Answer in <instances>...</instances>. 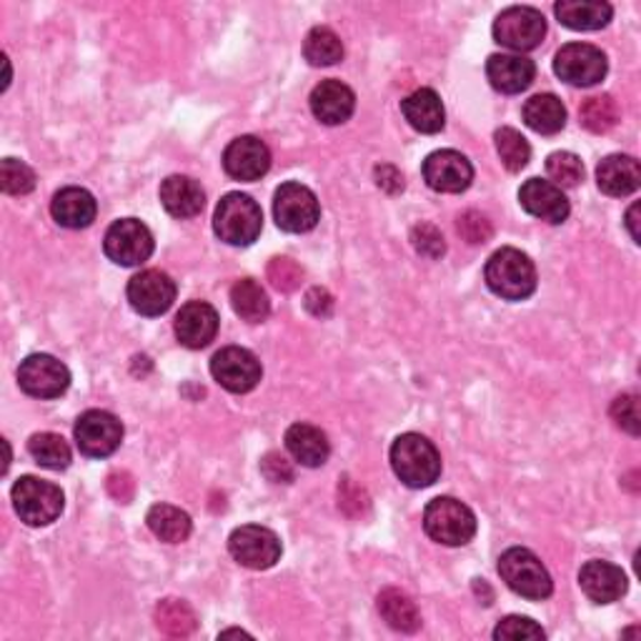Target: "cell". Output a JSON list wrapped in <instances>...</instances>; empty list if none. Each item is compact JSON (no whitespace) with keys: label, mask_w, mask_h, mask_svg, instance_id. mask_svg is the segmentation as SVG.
Returning a JSON list of instances; mask_svg holds the SVG:
<instances>
[{"label":"cell","mask_w":641,"mask_h":641,"mask_svg":"<svg viewBox=\"0 0 641 641\" xmlns=\"http://www.w3.org/2000/svg\"><path fill=\"white\" fill-rule=\"evenodd\" d=\"M224 168L231 178L251 184V180L269 174L271 151L261 138L241 136L228 143V148L224 151Z\"/></svg>","instance_id":"17"},{"label":"cell","mask_w":641,"mask_h":641,"mask_svg":"<svg viewBox=\"0 0 641 641\" xmlns=\"http://www.w3.org/2000/svg\"><path fill=\"white\" fill-rule=\"evenodd\" d=\"M273 216L281 231L306 234V231H311V228H316V224H319V218H321L319 198H316L311 188L291 180V184H283L279 190H276Z\"/></svg>","instance_id":"8"},{"label":"cell","mask_w":641,"mask_h":641,"mask_svg":"<svg viewBox=\"0 0 641 641\" xmlns=\"http://www.w3.org/2000/svg\"><path fill=\"white\" fill-rule=\"evenodd\" d=\"M146 521L151 526V531L166 544L186 541L190 537V529H194V526H190V516L184 509L170 504L151 506Z\"/></svg>","instance_id":"30"},{"label":"cell","mask_w":641,"mask_h":641,"mask_svg":"<svg viewBox=\"0 0 641 641\" xmlns=\"http://www.w3.org/2000/svg\"><path fill=\"white\" fill-rule=\"evenodd\" d=\"M579 121L583 128L591 133H607L617 126L619 121V105L611 95H595L587 99L579 108Z\"/></svg>","instance_id":"36"},{"label":"cell","mask_w":641,"mask_h":641,"mask_svg":"<svg viewBox=\"0 0 641 641\" xmlns=\"http://www.w3.org/2000/svg\"><path fill=\"white\" fill-rule=\"evenodd\" d=\"M303 306L316 319H329L333 313V296L327 289H321V286H313V289L306 291Z\"/></svg>","instance_id":"46"},{"label":"cell","mask_w":641,"mask_h":641,"mask_svg":"<svg viewBox=\"0 0 641 641\" xmlns=\"http://www.w3.org/2000/svg\"><path fill=\"white\" fill-rule=\"evenodd\" d=\"M75 444H79L81 454L91 458L111 456L123 442V424L108 414V411H85V414L75 421Z\"/></svg>","instance_id":"13"},{"label":"cell","mask_w":641,"mask_h":641,"mask_svg":"<svg viewBox=\"0 0 641 641\" xmlns=\"http://www.w3.org/2000/svg\"><path fill=\"white\" fill-rule=\"evenodd\" d=\"M524 123L541 136H554L567 126V108L551 93H539L524 105Z\"/></svg>","instance_id":"29"},{"label":"cell","mask_w":641,"mask_h":641,"mask_svg":"<svg viewBox=\"0 0 641 641\" xmlns=\"http://www.w3.org/2000/svg\"><path fill=\"white\" fill-rule=\"evenodd\" d=\"M356 95L341 81H321L311 93V111L327 126H339L353 116Z\"/></svg>","instance_id":"21"},{"label":"cell","mask_w":641,"mask_h":641,"mask_svg":"<svg viewBox=\"0 0 641 641\" xmlns=\"http://www.w3.org/2000/svg\"><path fill=\"white\" fill-rule=\"evenodd\" d=\"M424 529L428 537L444 547H464L476 534V516L466 504L438 496L424 511Z\"/></svg>","instance_id":"5"},{"label":"cell","mask_w":641,"mask_h":641,"mask_svg":"<svg viewBox=\"0 0 641 641\" xmlns=\"http://www.w3.org/2000/svg\"><path fill=\"white\" fill-rule=\"evenodd\" d=\"M105 256L118 266H141L153 254V236L136 218H121L105 234Z\"/></svg>","instance_id":"14"},{"label":"cell","mask_w":641,"mask_h":641,"mask_svg":"<svg viewBox=\"0 0 641 641\" xmlns=\"http://www.w3.org/2000/svg\"><path fill=\"white\" fill-rule=\"evenodd\" d=\"M210 373L231 394H248L263 376L261 361L241 347H226L210 359Z\"/></svg>","instance_id":"12"},{"label":"cell","mask_w":641,"mask_h":641,"mask_svg":"<svg viewBox=\"0 0 641 641\" xmlns=\"http://www.w3.org/2000/svg\"><path fill=\"white\" fill-rule=\"evenodd\" d=\"M339 509L347 516H363L369 509V496L351 482V478H341L339 484Z\"/></svg>","instance_id":"45"},{"label":"cell","mask_w":641,"mask_h":641,"mask_svg":"<svg viewBox=\"0 0 641 641\" xmlns=\"http://www.w3.org/2000/svg\"><path fill=\"white\" fill-rule=\"evenodd\" d=\"M554 13L571 31H599L611 21L614 8L604 0H561L554 6Z\"/></svg>","instance_id":"27"},{"label":"cell","mask_w":641,"mask_h":641,"mask_svg":"<svg viewBox=\"0 0 641 641\" xmlns=\"http://www.w3.org/2000/svg\"><path fill=\"white\" fill-rule=\"evenodd\" d=\"M424 180L438 194H462L474 180V168L458 151H434L424 161Z\"/></svg>","instance_id":"16"},{"label":"cell","mask_w":641,"mask_h":641,"mask_svg":"<svg viewBox=\"0 0 641 641\" xmlns=\"http://www.w3.org/2000/svg\"><path fill=\"white\" fill-rule=\"evenodd\" d=\"M494 138H496V151H499V158L506 166V170L519 174L521 168H526V164H529V158H531V148L519 131L499 128Z\"/></svg>","instance_id":"37"},{"label":"cell","mask_w":641,"mask_h":641,"mask_svg":"<svg viewBox=\"0 0 641 641\" xmlns=\"http://www.w3.org/2000/svg\"><path fill=\"white\" fill-rule=\"evenodd\" d=\"M456 228L468 244H486L494 236L492 221L484 214H478V210H466V214L458 216Z\"/></svg>","instance_id":"43"},{"label":"cell","mask_w":641,"mask_h":641,"mask_svg":"<svg viewBox=\"0 0 641 641\" xmlns=\"http://www.w3.org/2000/svg\"><path fill=\"white\" fill-rule=\"evenodd\" d=\"M579 583L591 601L611 604L627 595V573L609 561H587L579 571Z\"/></svg>","instance_id":"20"},{"label":"cell","mask_w":641,"mask_h":641,"mask_svg":"<svg viewBox=\"0 0 641 641\" xmlns=\"http://www.w3.org/2000/svg\"><path fill=\"white\" fill-rule=\"evenodd\" d=\"M379 611L391 629L404 631V634H414V631L421 627V614L416 604L399 589L381 591Z\"/></svg>","instance_id":"31"},{"label":"cell","mask_w":641,"mask_h":641,"mask_svg":"<svg viewBox=\"0 0 641 641\" xmlns=\"http://www.w3.org/2000/svg\"><path fill=\"white\" fill-rule=\"evenodd\" d=\"M597 184L607 196L624 198L634 194L641 184V166L631 156H607L597 168Z\"/></svg>","instance_id":"25"},{"label":"cell","mask_w":641,"mask_h":641,"mask_svg":"<svg viewBox=\"0 0 641 641\" xmlns=\"http://www.w3.org/2000/svg\"><path fill=\"white\" fill-rule=\"evenodd\" d=\"M411 244L426 258H442L446 254V241L434 224H418L411 231Z\"/></svg>","instance_id":"42"},{"label":"cell","mask_w":641,"mask_h":641,"mask_svg":"<svg viewBox=\"0 0 641 641\" xmlns=\"http://www.w3.org/2000/svg\"><path fill=\"white\" fill-rule=\"evenodd\" d=\"M521 208L534 218H541L547 224H564L569 218V198L564 196L559 186L551 180L529 178L519 190Z\"/></svg>","instance_id":"18"},{"label":"cell","mask_w":641,"mask_h":641,"mask_svg":"<svg viewBox=\"0 0 641 641\" xmlns=\"http://www.w3.org/2000/svg\"><path fill=\"white\" fill-rule=\"evenodd\" d=\"M263 228L261 206L246 194H228L216 206L214 231L231 246H251Z\"/></svg>","instance_id":"3"},{"label":"cell","mask_w":641,"mask_h":641,"mask_svg":"<svg viewBox=\"0 0 641 641\" xmlns=\"http://www.w3.org/2000/svg\"><path fill=\"white\" fill-rule=\"evenodd\" d=\"M547 631H544L537 621L526 619V617H506L499 621V627L494 629V639H509V641H526V639H544Z\"/></svg>","instance_id":"41"},{"label":"cell","mask_w":641,"mask_h":641,"mask_svg":"<svg viewBox=\"0 0 641 641\" xmlns=\"http://www.w3.org/2000/svg\"><path fill=\"white\" fill-rule=\"evenodd\" d=\"M547 35V18L537 8L514 6L494 21V41L516 53H526L539 48Z\"/></svg>","instance_id":"7"},{"label":"cell","mask_w":641,"mask_h":641,"mask_svg":"<svg viewBox=\"0 0 641 641\" xmlns=\"http://www.w3.org/2000/svg\"><path fill=\"white\" fill-rule=\"evenodd\" d=\"M218 333V313L206 301H190L176 316V337L186 349H206Z\"/></svg>","instance_id":"19"},{"label":"cell","mask_w":641,"mask_h":641,"mask_svg":"<svg viewBox=\"0 0 641 641\" xmlns=\"http://www.w3.org/2000/svg\"><path fill=\"white\" fill-rule=\"evenodd\" d=\"M639 204H634L631 206L629 210H627V228H629V234H631V238H634L637 244H641V234H639Z\"/></svg>","instance_id":"50"},{"label":"cell","mask_w":641,"mask_h":641,"mask_svg":"<svg viewBox=\"0 0 641 641\" xmlns=\"http://www.w3.org/2000/svg\"><path fill=\"white\" fill-rule=\"evenodd\" d=\"M286 448H289L296 462L309 468L323 466L331 454L327 434L311 424H293L286 432Z\"/></svg>","instance_id":"28"},{"label":"cell","mask_w":641,"mask_h":641,"mask_svg":"<svg viewBox=\"0 0 641 641\" xmlns=\"http://www.w3.org/2000/svg\"><path fill=\"white\" fill-rule=\"evenodd\" d=\"M401 111H404V118L409 121L411 128H416L418 133H428V136L442 131L446 123L444 103L432 89H418L406 95L404 103H401Z\"/></svg>","instance_id":"26"},{"label":"cell","mask_w":641,"mask_h":641,"mask_svg":"<svg viewBox=\"0 0 641 641\" xmlns=\"http://www.w3.org/2000/svg\"><path fill=\"white\" fill-rule=\"evenodd\" d=\"M228 551L241 567L263 571L281 559V539L258 524L238 526L228 539Z\"/></svg>","instance_id":"10"},{"label":"cell","mask_w":641,"mask_h":641,"mask_svg":"<svg viewBox=\"0 0 641 641\" xmlns=\"http://www.w3.org/2000/svg\"><path fill=\"white\" fill-rule=\"evenodd\" d=\"M108 492L116 502L121 504H128L133 499V492H136V484H133L131 474L126 472H116L108 476Z\"/></svg>","instance_id":"48"},{"label":"cell","mask_w":641,"mask_h":641,"mask_svg":"<svg viewBox=\"0 0 641 641\" xmlns=\"http://www.w3.org/2000/svg\"><path fill=\"white\" fill-rule=\"evenodd\" d=\"M269 281L276 286V289L283 293H291L301 286L303 281V269L293 258L286 256H276L269 263Z\"/></svg>","instance_id":"40"},{"label":"cell","mask_w":641,"mask_h":641,"mask_svg":"<svg viewBox=\"0 0 641 641\" xmlns=\"http://www.w3.org/2000/svg\"><path fill=\"white\" fill-rule=\"evenodd\" d=\"M534 75H537V65H534V61L524 59V55L496 53L486 61V79H489L496 91L506 95L529 89L534 83Z\"/></svg>","instance_id":"22"},{"label":"cell","mask_w":641,"mask_h":641,"mask_svg":"<svg viewBox=\"0 0 641 641\" xmlns=\"http://www.w3.org/2000/svg\"><path fill=\"white\" fill-rule=\"evenodd\" d=\"M161 204L176 218H194L206 206V194L198 180L188 176H168L161 184Z\"/></svg>","instance_id":"24"},{"label":"cell","mask_w":641,"mask_h":641,"mask_svg":"<svg viewBox=\"0 0 641 641\" xmlns=\"http://www.w3.org/2000/svg\"><path fill=\"white\" fill-rule=\"evenodd\" d=\"M547 174L554 180V186L573 188V186L581 184L583 164H581L579 156H573V153L557 151L547 158Z\"/></svg>","instance_id":"38"},{"label":"cell","mask_w":641,"mask_h":641,"mask_svg":"<svg viewBox=\"0 0 641 641\" xmlns=\"http://www.w3.org/2000/svg\"><path fill=\"white\" fill-rule=\"evenodd\" d=\"M376 184L379 188H384L386 194H399L401 188H404V176H401V170H396L394 166H379L376 168Z\"/></svg>","instance_id":"49"},{"label":"cell","mask_w":641,"mask_h":641,"mask_svg":"<svg viewBox=\"0 0 641 641\" xmlns=\"http://www.w3.org/2000/svg\"><path fill=\"white\" fill-rule=\"evenodd\" d=\"M11 499L15 506V514L28 526H48L53 524L63 514V492L51 482L35 476L18 478Z\"/></svg>","instance_id":"6"},{"label":"cell","mask_w":641,"mask_h":641,"mask_svg":"<svg viewBox=\"0 0 641 641\" xmlns=\"http://www.w3.org/2000/svg\"><path fill=\"white\" fill-rule=\"evenodd\" d=\"M28 452L35 458V464H41L43 468H51V472H63L71 464V446L65 444V438L59 434L43 432L31 436L28 442Z\"/></svg>","instance_id":"34"},{"label":"cell","mask_w":641,"mask_h":641,"mask_svg":"<svg viewBox=\"0 0 641 641\" xmlns=\"http://www.w3.org/2000/svg\"><path fill=\"white\" fill-rule=\"evenodd\" d=\"M231 306H234V311L248 323H261L269 319V313H271L269 296H266V291L261 289V283L254 279H241L234 283Z\"/></svg>","instance_id":"32"},{"label":"cell","mask_w":641,"mask_h":641,"mask_svg":"<svg viewBox=\"0 0 641 641\" xmlns=\"http://www.w3.org/2000/svg\"><path fill=\"white\" fill-rule=\"evenodd\" d=\"M156 627L164 631L166 637H174V639H186L196 631V611L190 609L184 599H164L158 601L156 607Z\"/></svg>","instance_id":"33"},{"label":"cell","mask_w":641,"mask_h":641,"mask_svg":"<svg viewBox=\"0 0 641 641\" xmlns=\"http://www.w3.org/2000/svg\"><path fill=\"white\" fill-rule=\"evenodd\" d=\"M499 573L514 595L529 601H544L551 597L554 583L547 567H544L537 554L521 547H514L502 554Z\"/></svg>","instance_id":"4"},{"label":"cell","mask_w":641,"mask_h":641,"mask_svg":"<svg viewBox=\"0 0 641 641\" xmlns=\"http://www.w3.org/2000/svg\"><path fill=\"white\" fill-rule=\"evenodd\" d=\"M303 55L311 65H333L343 59V43L331 28L319 25L306 35Z\"/></svg>","instance_id":"35"},{"label":"cell","mask_w":641,"mask_h":641,"mask_svg":"<svg viewBox=\"0 0 641 641\" xmlns=\"http://www.w3.org/2000/svg\"><path fill=\"white\" fill-rule=\"evenodd\" d=\"M18 384L33 399H59L71 386V371L48 353H33L18 369Z\"/></svg>","instance_id":"11"},{"label":"cell","mask_w":641,"mask_h":641,"mask_svg":"<svg viewBox=\"0 0 641 641\" xmlns=\"http://www.w3.org/2000/svg\"><path fill=\"white\" fill-rule=\"evenodd\" d=\"M51 214L63 228H73V231H79V228H89L95 221L99 204H95L91 190L71 186V188L59 190V194L53 196Z\"/></svg>","instance_id":"23"},{"label":"cell","mask_w":641,"mask_h":641,"mask_svg":"<svg viewBox=\"0 0 641 641\" xmlns=\"http://www.w3.org/2000/svg\"><path fill=\"white\" fill-rule=\"evenodd\" d=\"M486 283L506 301H524L537 291V269L519 248H499L486 261Z\"/></svg>","instance_id":"2"},{"label":"cell","mask_w":641,"mask_h":641,"mask_svg":"<svg viewBox=\"0 0 641 641\" xmlns=\"http://www.w3.org/2000/svg\"><path fill=\"white\" fill-rule=\"evenodd\" d=\"M0 188L8 196H25L35 188L33 168L18 158H3L0 164Z\"/></svg>","instance_id":"39"},{"label":"cell","mask_w":641,"mask_h":641,"mask_svg":"<svg viewBox=\"0 0 641 641\" xmlns=\"http://www.w3.org/2000/svg\"><path fill=\"white\" fill-rule=\"evenodd\" d=\"M611 418L617 421L619 428H624L627 434L639 436L641 432V418H639V399L634 394L619 396L611 404Z\"/></svg>","instance_id":"44"},{"label":"cell","mask_w":641,"mask_h":641,"mask_svg":"<svg viewBox=\"0 0 641 641\" xmlns=\"http://www.w3.org/2000/svg\"><path fill=\"white\" fill-rule=\"evenodd\" d=\"M221 637L226 639V637H248V634H246V631H238V629H228V631H224Z\"/></svg>","instance_id":"51"},{"label":"cell","mask_w":641,"mask_h":641,"mask_svg":"<svg viewBox=\"0 0 641 641\" xmlns=\"http://www.w3.org/2000/svg\"><path fill=\"white\" fill-rule=\"evenodd\" d=\"M261 472L273 484H289L291 478H293V468L281 454H269V456H266L263 462H261Z\"/></svg>","instance_id":"47"},{"label":"cell","mask_w":641,"mask_h":641,"mask_svg":"<svg viewBox=\"0 0 641 641\" xmlns=\"http://www.w3.org/2000/svg\"><path fill=\"white\" fill-rule=\"evenodd\" d=\"M554 71L559 79L579 89H589L604 81L609 71L607 55L591 43H567L554 59Z\"/></svg>","instance_id":"9"},{"label":"cell","mask_w":641,"mask_h":641,"mask_svg":"<svg viewBox=\"0 0 641 641\" xmlns=\"http://www.w3.org/2000/svg\"><path fill=\"white\" fill-rule=\"evenodd\" d=\"M394 474L411 489H426L442 476V454L421 434H401L391 446Z\"/></svg>","instance_id":"1"},{"label":"cell","mask_w":641,"mask_h":641,"mask_svg":"<svg viewBox=\"0 0 641 641\" xmlns=\"http://www.w3.org/2000/svg\"><path fill=\"white\" fill-rule=\"evenodd\" d=\"M128 301L141 316H161L176 301V283L158 269L141 271L128 281Z\"/></svg>","instance_id":"15"}]
</instances>
